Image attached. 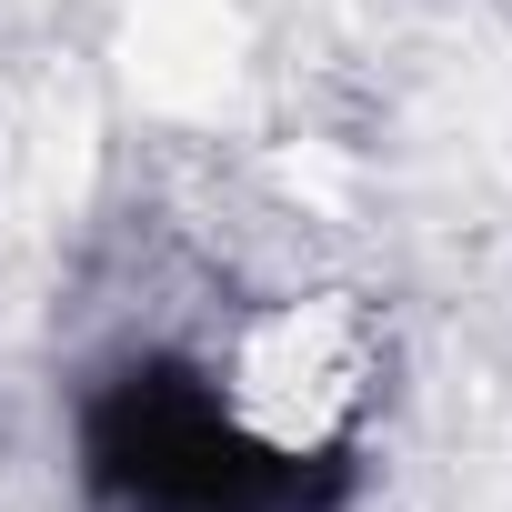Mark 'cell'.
<instances>
[{
	"label": "cell",
	"mask_w": 512,
	"mask_h": 512,
	"mask_svg": "<svg viewBox=\"0 0 512 512\" xmlns=\"http://www.w3.org/2000/svg\"><path fill=\"white\" fill-rule=\"evenodd\" d=\"M71 472L91 512H352L362 432H282L221 362L131 342L71 392Z\"/></svg>",
	"instance_id": "6da1fadb"
}]
</instances>
